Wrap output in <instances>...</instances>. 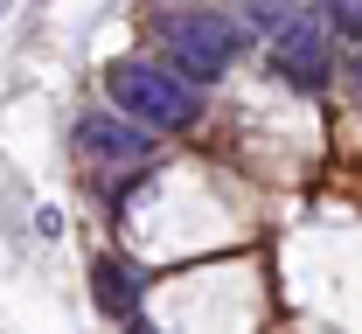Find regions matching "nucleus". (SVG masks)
I'll return each instance as SVG.
<instances>
[{"label": "nucleus", "instance_id": "5", "mask_svg": "<svg viewBox=\"0 0 362 334\" xmlns=\"http://www.w3.org/2000/svg\"><path fill=\"white\" fill-rule=\"evenodd\" d=\"M90 299H98L105 314L133 321V314H139V279H133V265H119V258H90Z\"/></svg>", "mask_w": 362, "mask_h": 334}, {"label": "nucleus", "instance_id": "2", "mask_svg": "<svg viewBox=\"0 0 362 334\" xmlns=\"http://www.w3.org/2000/svg\"><path fill=\"white\" fill-rule=\"evenodd\" d=\"M153 35L181 56L188 77H223L230 56L244 49V28H237L230 14H216L209 0H168V7L153 14Z\"/></svg>", "mask_w": 362, "mask_h": 334}, {"label": "nucleus", "instance_id": "9", "mask_svg": "<svg viewBox=\"0 0 362 334\" xmlns=\"http://www.w3.org/2000/svg\"><path fill=\"white\" fill-rule=\"evenodd\" d=\"M133 334H153V328H133Z\"/></svg>", "mask_w": 362, "mask_h": 334}, {"label": "nucleus", "instance_id": "1", "mask_svg": "<svg viewBox=\"0 0 362 334\" xmlns=\"http://www.w3.org/2000/svg\"><path fill=\"white\" fill-rule=\"evenodd\" d=\"M105 91H112V105H119L133 126H146V133H153V126L175 133V126L195 119V84L175 77L168 63H153V56H126V63H112Z\"/></svg>", "mask_w": 362, "mask_h": 334}, {"label": "nucleus", "instance_id": "4", "mask_svg": "<svg viewBox=\"0 0 362 334\" xmlns=\"http://www.w3.org/2000/svg\"><path fill=\"white\" fill-rule=\"evenodd\" d=\"M77 146L98 153V160H112V167H146V160H153V133L112 119V112H90L84 126H77Z\"/></svg>", "mask_w": 362, "mask_h": 334}, {"label": "nucleus", "instance_id": "6", "mask_svg": "<svg viewBox=\"0 0 362 334\" xmlns=\"http://www.w3.org/2000/svg\"><path fill=\"white\" fill-rule=\"evenodd\" d=\"M244 14H251L258 28H272V35H279V28H286V21H293L300 7H293V0H244Z\"/></svg>", "mask_w": 362, "mask_h": 334}, {"label": "nucleus", "instance_id": "7", "mask_svg": "<svg viewBox=\"0 0 362 334\" xmlns=\"http://www.w3.org/2000/svg\"><path fill=\"white\" fill-rule=\"evenodd\" d=\"M327 21L349 28V35H362V0H327Z\"/></svg>", "mask_w": 362, "mask_h": 334}, {"label": "nucleus", "instance_id": "3", "mask_svg": "<svg viewBox=\"0 0 362 334\" xmlns=\"http://www.w3.org/2000/svg\"><path fill=\"white\" fill-rule=\"evenodd\" d=\"M272 56H279V77L300 84V91H320V84L334 77V42H327V21H320V14H293V21L279 28Z\"/></svg>", "mask_w": 362, "mask_h": 334}, {"label": "nucleus", "instance_id": "8", "mask_svg": "<svg viewBox=\"0 0 362 334\" xmlns=\"http://www.w3.org/2000/svg\"><path fill=\"white\" fill-rule=\"evenodd\" d=\"M356 84H362V49H356Z\"/></svg>", "mask_w": 362, "mask_h": 334}]
</instances>
